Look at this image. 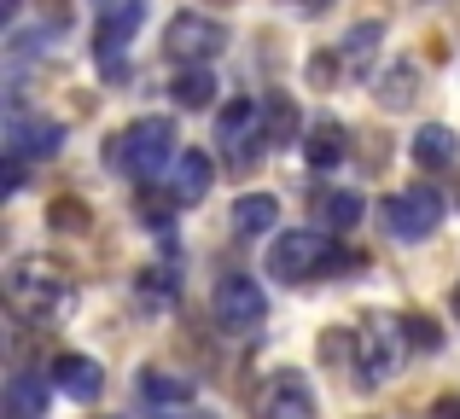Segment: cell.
<instances>
[{"label": "cell", "mask_w": 460, "mask_h": 419, "mask_svg": "<svg viewBox=\"0 0 460 419\" xmlns=\"http://www.w3.org/2000/svg\"><path fill=\"white\" fill-rule=\"evenodd\" d=\"M6 303L30 320H58L70 309V274L47 257H18L6 268Z\"/></svg>", "instance_id": "cell-1"}, {"label": "cell", "mask_w": 460, "mask_h": 419, "mask_svg": "<svg viewBox=\"0 0 460 419\" xmlns=\"http://www.w3.org/2000/svg\"><path fill=\"white\" fill-rule=\"evenodd\" d=\"M169 158H175V123H169V117H140V123H128L123 135H117V146H111V163L123 175H135V181L157 175Z\"/></svg>", "instance_id": "cell-2"}, {"label": "cell", "mask_w": 460, "mask_h": 419, "mask_svg": "<svg viewBox=\"0 0 460 419\" xmlns=\"http://www.w3.org/2000/svg\"><path fill=\"white\" fill-rule=\"evenodd\" d=\"M210 309H216V320H222L227 332H257L262 320H269V297H262L257 280H245V274H227V280H216Z\"/></svg>", "instance_id": "cell-3"}, {"label": "cell", "mask_w": 460, "mask_h": 419, "mask_svg": "<svg viewBox=\"0 0 460 419\" xmlns=\"http://www.w3.org/2000/svg\"><path fill=\"white\" fill-rule=\"evenodd\" d=\"M402 344H408V332L396 327V320H361L356 327V367H361V379H391L396 362H402Z\"/></svg>", "instance_id": "cell-4"}, {"label": "cell", "mask_w": 460, "mask_h": 419, "mask_svg": "<svg viewBox=\"0 0 460 419\" xmlns=\"http://www.w3.org/2000/svg\"><path fill=\"white\" fill-rule=\"evenodd\" d=\"M385 222H391L396 239H426V233H438V222H443L438 187H408V193L385 198Z\"/></svg>", "instance_id": "cell-5"}, {"label": "cell", "mask_w": 460, "mask_h": 419, "mask_svg": "<svg viewBox=\"0 0 460 419\" xmlns=\"http://www.w3.org/2000/svg\"><path fill=\"white\" fill-rule=\"evenodd\" d=\"M321 262H326V233H309V227L280 233L269 245V274H274V280H309Z\"/></svg>", "instance_id": "cell-6"}, {"label": "cell", "mask_w": 460, "mask_h": 419, "mask_svg": "<svg viewBox=\"0 0 460 419\" xmlns=\"http://www.w3.org/2000/svg\"><path fill=\"white\" fill-rule=\"evenodd\" d=\"M164 47L175 58H216L227 47V30L216 18H204V12H181V18H169V35H164Z\"/></svg>", "instance_id": "cell-7"}, {"label": "cell", "mask_w": 460, "mask_h": 419, "mask_svg": "<svg viewBox=\"0 0 460 419\" xmlns=\"http://www.w3.org/2000/svg\"><path fill=\"white\" fill-rule=\"evenodd\" d=\"M257 419H314V390L304 385V373L280 367V373L257 390Z\"/></svg>", "instance_id": "cell-8"}, {"label": "cell", "mask_w": 460, "mask_h": 419, "mask_svg": "<svg viewBox=\"0 0 460 419\" xmlns=\"http://www.w3.org/2000/svg\"><path fill=\"white\" fill-rule=\"evenodd\" d=\"M58 140H65V128L47 123V117H30V111L6 117V152H18V158H53Z\"/></svg>", "instance_id": "cell-9"}, {"label": "cell", "mask_w": 460, "mask_h": 419, "mask_svg": "<svg viewBox=\"0 0 460 419\" xmlns=\"http://www.w3.org/2000/svg\"><path fill=\"white\" fill-rule=\"evenodd\" d=\"M53 385L65 390L70 402H93L105 390V373L93 355H53Z\"/></svg>", "instance_id": "cell-10"}, {"label": "cell", "mask_w": 460, "mask_h": 419, "mask_svg": "<svg viewBox=\"0 0 460 419\" xmlns=\"http://www.w3.org/2000/svg\"><path fill=\"white\" fill-rule=\"evenodd\" d=\"M251 123H257V105H251V100H234L222 117H216V140L227 146V158H234V163L257 158V146H251V140H257V135H251Z\"/></svg>", "instance_id": "cell-11"}, {"label": "cell", "mask_w": 460, "mask_h": 419, "mask_svg": "<svg viewBox=\"0 0 460 419\" xmlns=\"http://www.w3.org/2000/svg\"><path fill=\"white\" fill-rule=\"evenodd\" d=\"M210 175H216V163L204 158V152H181L175 170H169V198H175V205H199V198L210 193Z\"/></svg>", "instance_id": "cell-12"}, {"label": "cell", "mask_w": 460, "mask_h": 419, "mask_svg": "<svg viewBox=\"0 0 460 419\" xmlns=\"http://www.w3.org/2000/svg\"><path fill=\"white\" fill-rule=\"evenodd\" d=\"M227 227H234L239 239H257V233H274L280 227V205H274L269 193H245L234 210H227Z\"/></svg>", "instance_id": "cell-13"}, {"label": "cell", "mask_w": 460, "mask_h": 419, "mask_svg": "<svg viewBox=\"0 0 460 419\" xmlns=\"http://www.w3.org/2000/svg\"><path fill=\"white\" fill-rule=\"evenodd\" d=\"M6 408H12V419H47V379L41 373H12L6 379Z\"/></svg>", "instance_id": "cell-14"}, {"label": "cell", "mask_w": 460, "mask_h": 419, "mask_svg": "<svg viewBox=\"0 0 460 419\" xmlns=\"http://www.w3.org/2000/svg\"><path fill=\"white\" fill-rule=\"evenodd\" d=\"M455 152H460V140H455V128H443V123H426L414 135V163L420 170H449Z\"/></svg>", "instance_id": "cell-15"}, {"label": "cell", "mask_w": 460, "mask_h": 419, "mask_svg": "<svg viewBox=\"0 0 460 419\" xmlns=\"http://www.w3.org/2000/svg\"><path fill=\"white\" fill-rule=\"evenodd\" d=\"M140 397L157 402V408H175V402H192V373H169V367H146L140 373Z\"/></svg>", "instance_id": "cell-16"}, {"label": "cell", "mask_w": 460, "mask_h": 419, "mask_svg": "<svg viewBox=\"0 0 460 419\" xmlns=\"http://www.w3.org/2000/svg\"><path fill=\"white\" fill-rule=\"evenodd\" d=\"M140 23H146V0H123V6H111L100 18V53H117Z\"/></svg>", "instance_id": "cell-17"}, {"label": "cell", "mask_w": 460, "mask_h": 419, "mask_svg": "<svg viewBox=\"0 0 460 419\" xmlns=\"http://www.w3.org/2000/svg\"><path fill=\"white\" fill-rule=\"evenodd\" d=\"M169 93H175V105H187V111H204V105L216 100V76L199 65V58H192V65L181 70L175 82H169Z\"/></svg>", "instance_id": "cell-18"}, {"label": "cell", "mask_w": 460, "mask_h": 419, "mask_svg": "<svg viewBox=\"0 0 460 419\" xmlns=\"http://www.w3.org/2000/svg\"><path fill=\"white\" fill-rule=\"evenodd\" d=\"M304 158H309V170H332L344 158V123H314L304 140Z\"/></svg>", "instance_id": "cell-19"}, {"label": "cell", "mask_w": 460, "mask_h": 419, "mask_svg": "<svg viewBox=\"0 0 460 419\" xmlns=\"http://www.w3.org/2000/svg\"><path fill=\"white\" fill-rule=\"evenodd\" d=\"M361 210H367V205H361L356 193H326V198H321L326 233H344V227H356V222H361Z\"/></svg>", "instance_id": "cell-20"}, {"label": "cell", "mask_w": 460, "mask_h": 419, "mask_svg": "<svg viewBox=\"0 0 460 419\" xmlns=\"http://www.w3.org/2000/svg\"><path fill=\"white\" fill-rule=\"evenodd\" d=\"M379 100L391 105V111H408V100H414V65H396L391 76L379 82Z\"/></svg>", "instance_id": "cell-21"}, {"label": "cell", "mask_w": 460, "mask_h": 419, "mask_svg": "<svg viewBox=\"0 0 460 419\" xmlns=\"http://www.w3.org/2000/svg\"><path fill=\"white\" fill-rule=\"evenodd\" d=\"M262 117H269V140H292L297 135V105L292 100H269Z\"/></svg>", "instance_id": "cell-22"}, {"label": "cell", "mask_w": 460, "mask_h": 419, "mask_svg": "<svg viewBox=\"0 0 460 419\" xmlns=\"http://www.w3.org/2000/svg\"><path fill=\"white\" fill-rule=\"evenodd\" d=\"M402 332H408V344H414V350H438V344H443V332H438V320H431V315H408Z\"/></svg>", "instance_id": "cell-23"}, {"label": "cell", "mask_w": 460, "mask_h": 419, "mask_svg": "<svg viewBox=\"0 0 460 419\" xmlns=\"http://www.w3.org/2000/svg\"><path fill=\"white\" fill-rule=\"evenodd\" d=\"M47 222H53V227H70V233H82V227H88V210L65 198V205H53V210H47Z\"/></svg>", "instance_id": "cell-24"}, {"label": "cell", "mask_w": 460, "mask_h": 419, "mask_svg": "<svg viewBox=\"0 0 460 419\" xmlns=\"http://www.w3.org/2000/svg\"><path fill=\"white\" fill-rule=\"evenodd\" d=\"M431 414H438V419H460V397H443V402H438Z\"/></svg>", "instance_id": "cell-25"}]
</instances>
